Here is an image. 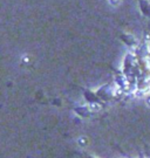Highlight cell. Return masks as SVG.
I'll use <instances>...</instances> for the list:
<instances>
[{
  "mask_svg": "<svg viewBox=\"0 0 150 158\" xmlns=\"http://www.w3.org/2000/svg\"><path fill=\"white\" fill-rule=\"evenodd\" d=\"M76 113H78L79 115L86 117V116H89L90 110L88 108H86V107H81V108H78V109H76Z\"/></svg>",
  "mask_w": 150,
  "mask_h": 158,
  "instance_id": "6da1fadb",
  "label": "cell"
},
{
  "mask_svg": "<svg viewBox=\"0 0 150 158\" xmlns=\"http://www.w3.org/2000/svg\"><path fill=\"white\" fill-rule=\"evenodd\" d=\"M122 40H123L127 45H129V46H133V45L136 43L135 40H134V38H131V36H129V35H123V36H122Z\"/></svg>",
  "mask_w": 150,
  "mask_h": 158,
  "instance_id": "7a4b0ae2",
  "label": "cell"
},
{
  "mask_svg": "<svg viewBox=\"0 0 150 158\" xmlns=\"http://www.w3.org/2000/svg\"><path fill=\"white\" fill-rule=\"evenodd\" d=\"M112 2H116V0H112Z\"/></svg>",
  "mask_w": 150,
  "mask_h": 158,
  "instance_id": "3957f363",
  "label": "cell"
}]
</instances>
